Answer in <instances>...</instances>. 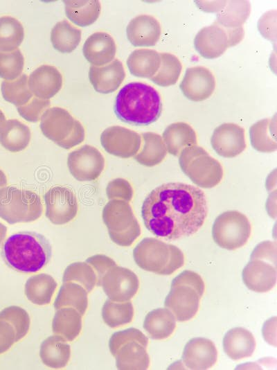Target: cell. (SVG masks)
<instances>
[{"instance_id": "1", "label": "cell", "mask_w": 277, "mask_h": 370, "mask_svg": "<svg viewBox=\"0 0 277 370\" xmlns=\"http://www.w3.org/2000/svg\"><path fill=\"white\" fill-rule=\"evenodd\" d=\"M208 214L204 193L181 182L163 184L144 200L141 216L145 227L157 237L176 240L192 236Z\"/></svg>"}, {"instance_id": "2", "label": "cell", "mask_w": 277, "mask_h": 370, "mask_svg": "<svg viewBox=\"0 0 277 370\" xmlns=\"http://www.w3.org/2000/svg\"><path fill=\"white\" fill-rule=\"evenodd\" d=\"M114 110L121 121L138 126L148 125L160 117L162 102L159 92L150 85L132 82L118 91Z\"/></svg>"}, {"instance_id": "3", "label": "cell", "mask_w": 277, "mask_h": 370, "mask_svg": "<svg viewBox=\"0 0 277 370\" xmlns=\"http://www.w3.org/2000/svg\"><path fill=\"white\" fill-rule=\"evenodd\" d=\"M1 255L10 268L24 274L35 273L48 263L52 247L44 236L34 231H20L6 239Z\"/></svg>"}, {"instance_id": "4", "label": "cell", "mask_w": 277, "mask_h": 370, "mask_svg": "<svg viewBox=\"0 0 277 370\" xmlns=\"http://www.w3.org/2000/svg\"><path fill=\"white\" fill-rule=\"evenodd\" d=\"M204 289V282L197 273L184 270L173 279L164 306L176 320L188 321L197 314Z\"/></svg>"}, {"instance_id": "5", "label": "cell", "mask_w": 277, "mask_h": 370, "mask_svg": "<svg viewBox=\"0 0 277 370\" xmlns=\"http://www.w3.org/2000/svg\"><path fill=\"white\" fill-rule=\"evenodd\" d=\"M133 256L139 267L160 275H170L184 263V254L178 247L152 238L143 239L134 248Z\"/></svg>"}, {"instance_id": "6", "label": "cell", "mask_w": 277, "mask_h": 370, "mask_svg": "<svg viewBox=\"0 0 277 370\" xmlns=\"http://www.w3.org/2000/svg\"><path fill=\"white\" fill-rule=\"evenodd\" d=\"M148 338L138 329L129 328L112 334L109 340L111 353L120 370H144L150 365Z\"/></svg>"}, {"instance_id": "7", "label": "cell", "mask_w": 277, "mask_h": 370, "mask_svg": "<svg viewBox=\"0 0 277 370\" xmlns=\"http://www.w3.org/2000/svg\"><path fill=\"white\" fill-rule=\"evenodd\" d=\"M42 211L41 198L35 192L15 186L0 190V217L9 224L35 221Z\"/></svg>"}, {"instance_id": "8", "label": "cell", "mask_w": 277, "mask_h": 370, "mask_svg": "<svg viewBox=\"0 0 277 370\" xmlns=\"http://www.w3.org/2000/svg\"><path fill=\"white\" fill-rule=\"evenodd\" d=\"M40 119V128L44 136L63 148H71L84 139L82 124L64 109L48 108Z\"/></svg>"}, {"instance_id": "9", "label": "cell", "mask_w": 277, "mask_h": 370, "mask_svg": "<svg viewBox=\"0 0 277 370\" xmlns=\"http://www.w3.org/2000/svg\"><path fill=\"white\" fill-rule=\"evenodd\" d=\"M102 220L110 238L120 246L131 245L141 234L138 222L127 202H108L102 211Z\"/></svg>"}, {"instance_id": "10", "label": "cell", "mask_w": 277, "mask_h": 370, "mask_svg": "<svg viewBox=\"0 0 277 370\" xmlns=\"http://www.w3.org/2000/svg\"><path fill=\"white\" fill-rule=\"evenodd\" d=\"M251 232L250 222L245 215L238 211H227L214 221L212 236L220 247L235 250L244 246Z\"/></svg>"}, {"instance_id": "11", "label": "cell", "mask_w": 277, "mask_h": 370, "mask_svg": "<svg viewBox=\"0 0 277 370\" xmlns=\"http://www.w3.org/2000/svg\"><path fill=\"white\" fill-rule=\"evenodd\" d=\"M244 37L242 26L227 28L217 21L202 28L195 35L194 46L204 58L214 59L238 44Z\"/></svg>"}, {"instance_id": "12", "label": "cell", "mask_w": 277, "mask_h": 370, "mask_svg": "<svg viewBox=\"0 0 277 370\" xmlns=\"http://www.w3.org/2000/svg\"><path fill=\"white\" fill-rule=\"evenodd\" d=\"M45 215L54 224H64L77 215L78 204L73 191L68 187L55 186L44 196Z\"/></svg>"}, {"instance_id": "13", "label": "cell", "mask_w": 277, "mask_h": 370, "mask_svg": "<svg viewBox=\"0 0 277 370\" xmlns=\"http://www.w3.org/2000/svg\"><path fill=\"white\" fill-rule=\"evenodd\" d=\"M101 286L109 299L125 302L130 301L137 293L139 280L132 270L116 265L105 273Z\"/></svg>"}, {"instance_id": "14", "label": "cell", "mask_w": 277, "mask_h": 370, "mask_svg": "<svg viewBox=\"0 0 277 370\" xmlns=\"http://www.w3.org/2000/svg\"><path fill=\"white\" fill-rule=\"evenodd\" d=\"M67 166L75 179L93 181L102 172L105 159L98 149L84 145L68 155Z\"/></svg>"}, {"instance_id": "15", "label": "cell", "mask_w": 277, "mask_h": 370, "mask_svg": "<svg viewBox=\"0 0 277 370\" xmlns=\"http://www.w3.org/2000/svg\"><path fill=\"white\" fill-rule=\"evenodd\" d=\"M100 142L107 152L127 158L134 155L139 150L141 139L134 131L120 126H111L102 132Z\"/></svg>"}, {"instance_id": "16", "label": "cell", "mask_w": 277, "mask_h": 370, "mask_svg": "<svg viewBox=\"0 0 277 370\" xmlns=\"http://www.w3.org/2000/svg\"><path fill=\"white\" fill-rule=\"evenodd\" d=\"M179 88L189 100L199 102L208 98L215 89V79L212 72L202 66L186 70Z\"/></svg>"}, {"instance_id": "17", "label": "cell", "mask_w": 277, "mask_h": 370, "mask_svg": "<svg viewBox=\"0 0 277 370\" xmlns=\"http://www.w3.org/2000/svg\"><path fill=\"white\" fill-rule=\"evenodd\" d=\"M211 143L220 156L234 157L247 147L244 130L235 123H223L214 130Z\"/></svg>"}, {"instance_id": "18", "label": "cell", "mask_w": 277, "mask_h": 370, "mask_svg": "<svg viewBox=\"0 0 277 370\" xmlns=\"http://www.w3.org/2000/svg\"><path fill=\"white\" fill-rule=\"evenodd\" d=\"M217 351L209 339L195 337L185 345L182 361L190 369L204 370L212 367L217 362Z\"/></svg>"}, {"instance_id": "19", "label": "cell", "mask_w": 277, "mask_h": 370, "mask_svg": "<svg viewBox=\"0 0 277 370\" xmlns=\"http://www.w3.org/2000/svg\"><path fill=\"white\" fill-rule=\"evenodd\" d=\"M242 277L249 290L256 292H268L276 285V265L261 259H251L244 267Z\"/></svg>"}, {"instance_id": "20", "label": "cell", "mask_w": 277, "mask_h": 370, "mask_svg": "<svg viewBox=\"0 0 277 370\" xmlns=\"http://www.w3.org/2000/svg\"><path fill=\"white\" fill-rule=\"evenodd\" d=\"M28 84L35 97L49 100L61 89L62 76L55 67L44 64L30 74Z\"/></svg>"}, {"instance_id": "21", "label": "cell", "mask_w": 277, "mask_h": 370, "mask_svg": "<svg viewBox=\"0 0 277 370\" xmlns=\"http://www.w3.org/2000/svg\"><path fill=\"white\" fill-rule=\"evenodd\" d=\"M127 37L134 46H153L160 39L161 28L159 21L148 15L132 19L126 28Z\"/></svg>"}, {"instance_id": "22", "label": "cell", "mask_w": 277, "mask_h": 370, "mask_svg": "<svg viewBox=\"0 0 277 370\" xmlns=\"http://www.w3.org/2000/svg\"><path fill=\"white\" fill-rule=\"evenodd\" d=\"M116 46L114 39L107 33L96 32L84 42L82 53L86 60L95 67L110 63L114 58Z\"/></svg>"}, {"instance_id": "23", "label": "cell", "mask_w": 277, "mask_h": 370, "mask_svg": "<svg viewBox=\"0 0 277 370\" xmlns=\"http://www.w3.org/2000/svg\"><path fill=\"white\" fill-rule=\"evenodd\" d=\"M125 77L123 64L117 59L103 67L91 66L89 71L91 84L97 92L101 94H109L116 91Z\"/></svg>"}, {"instance_id": "24", "label": "cell", "mask_w": 277, "mask_h": 370, "mask_svg": "<svg viewBox=\"0 0 277 370\" xmlns=\"http://www.w3.org/2000/svg\"><path fill=\"white\" fill-rule=\"evenodd\" d=\"M255 348L256 340L253 334L242 327L230 329L223 338L224 351L233 360L251 356Z\"/></svg>"}, {"instance_id": "25", "label": "cell", "mask_w": 277, "mask_h": 370, "mask_svg": "<svg viewBox=\"0 0 277 370\" xmlns=\"http://www.w3.org/2000/svg\"><path fill=\"white\" fill-rule=\"evenodd\" d=\"M39 356L43 364L50 368H64L69 361L71 347L63 337L51 335L42 342Z\"/></svg>"}, {"instance_id": "26", "label": "cell", "mask_w": 277, "mask_h": 370, "mask_svg": "<svg viewBox=\"0 0 277 370\" xmlns=\"http://www.w3.org/2000/svg\"><path fill=\"white\" fill-rule=\"evenodd\" d=\"M143 326L152 339L165 340L174 333L176 319L167 308H159L146 315Z\"/></svg>"}, {"instance_id": "27", "label": "cell", "mask_w": 277, "mask_h": 370, "mask_svg": "<svg viewBox=\"0 0 277 370\" xmlns=\"http://www.w3.org/2000/svg\"><path fill=\"white\" fill-rule=\"evenodd\" d=\"M160 63V53L148 49L134 50L127 60V66L131 74L150 79L157 73Z\"/></svg>"}, {"instance_id": "28", "label": "cell", "mask_w": 277, "mask_h": 370, "mask_svg": "<svg viewBox=\"0 0 277 370\" xmlns=\"http://www.w3.org/2000/svg\"><path fill=\"white\" fill-rule=\"evenodd\" d=\"M30 136L29 127L16 119L8 120L0 126V143L12 152L24 150L30 142Z\"/></svg>"}, {"instance_id": "29", "label": "cell", "mask_w": 277, "mask_h": 370, "mask_svg": "<svg viewBox=\"0 0 277 370\" xmlns=\"http://www.w3.org/2000/svg\"><path fill=\"white\" fill-rule=\"evenodd\" d=\"M81 329L82 315L77 310L71 307L56 310L52 321V331L55 334L72 342L79 335Z\"/></svg>"}, {"instance_id": "30", "label": "cell", "mask_w": 277, "mask_h": 370, "mask_svg": "<svg viewBox=\"0 0 277 370\" xmlns=\"http://www.w3.org/2000/svg\"><path fill=\"white\" fill-rule=\"evenodd\" d=\"M57 283L49 274L42 273L34 275L25 284V294L34 304L44 306L51 303Z\"/></svg>"}, {"instance_id": "31", "label": "cell", "mask_w": 277, "mask_h": 370, "mask_svg": "<svg viewBox=\"0 0 277 370\" xmlns=\"http://www.w3.org/2000/svg\"><path fill=\"white\" fill-rule=\"evenodd\" d=\"M168 152L178 156L186 148L197 144L195 132L186 123H175L168 126L163 133Z\"/></svg>"}, {"instance_id": "32", "label": "cell", "mask_w": 277, "mask_h": 370, "mask_svg": "<svg viewBox=\"0 0 277 370\" xmlns=\"http://www.w3.org/2000/svg\"><path fill=\"white\" fill-rule=\"evenodd\" d=\"M63 2L66 17L78 26H90L100 13V3L97 0H65Z\"/></svg>"}, {"instance_id": "33", "label": "cell", "mask_w": 277, "mask_h": 370, "mask_svg": "<svg viewBox=\"0 0 277 370\" xmlns=\"http://www.w3.org/2000/svg\"><path fill=\"white\" fill-rule=\"evenodd\" d=\"M87 306L88 297L86 290L75 282H64L55 299V309L71 307L77 310L82 316Z\"/></svg>"}, {"instance_id": "34", "label": "cell", "mask_w": 277, "mask_h": 370, "mask_svg": "<svg viewBox=\"0 0 277 370\" xmlns=\"http://www.w3.org/2000/svg\"><path fill=\"white\" fill-rule=\"evenodd\" d=\"M81 40V30L66 20L57 22L51 30V41L55 49L63 53L72 52Z\"/></svg>"}, {"instance_id": "35", "label": "cell", "mask_w": 277, "mask_h": 370, "mask_svg": "<svg viewBox=\"0 0 277 370\" xmlns=\"http://www.w3.org/2000/svg\"><path fill=\"white\" fill-rule=\"evenodd\" d=\"M24 38L22 24L10 16L0 17V51L11 52L20 46Z\"/></svg>"}, {"instance_id": "36", "label": "cell", "mask_w": 277, "mask_h": 370, "mask_svg": "<svg viewBox=\"0 0 277 370\" xmlns=\"http://www.w3.org/2000/svg\"><path fill=\"white\" fill-rule=\"evenodd\" d=\"M271 119H262L253 124L249 129L251 143L253 148L262 152L276 150L275 128Z\"/></svg>"}, {"instance_id": "37", "label": "cell", "mask_w": 277, "mask_h": 370, "mask_svg": "<svg viewBox=\"0 0 277 370\" xmlns=\"http://www.w3.org/2000/svg\"><path fill=\"white\" fill-rule=\"evenodd\" d=\"M134 317V307L129 301L116 302L106 300L102 308L104 322L111 328H117L130 323Z\"/></svg>"}, {"instance_id": "38", "label": "cell", "mask_w": 277, "mask_h": 370, "mask_svg": "<svg viewBox=\"0 0 277 370\" xmlns=\"http://www.w3.org/2000/svg\"><path fill=\"white\" fill-rule=\"evenodd\" d=\"M142 135L143 147L141 152L135 157V159L148 166L159 164L166 155V148L161 136L153 132H145Z\"/></svg>"}, {"instance_id": "39", "label": "cell", "mask_w": 277, "mask_h": 370, "mask_svg": "<svg viewBox=\"0 0 277 370\" xmlns=\"http://www.w3.org/2000/svg\"><path fill=\"white\" fill-rule=\"evenodd\" d=\"M161 63L157 73L150 80L157 85H175L181 74L182 65L177 57L169 53H160Z\"/></svg>"}, {"instance_id": "40", "label": "cell", "mask_w": 277, "mask_h": 370, "mask_svg": "<svg viewBox=\"0 0 277 370\" xmlns=\"http://www.w3.org/2000/svg\"><path fill=\"white\" fill-rule=\"evenodd\" d=\"M1 89L3 98L17 107L24 105L33 98L26 74H22L13 80L3 81Z\"/></svg>"}, {"instance_id": "41", "label": "cell", "mask_w": 277, "mask_h": 370, "mask_svg": "<svg viewBox=\"0 0 277 370\" xmlns=\"http://www.w3.org/2000/svg\"><path fill=\"white\" fill-rule=\"evenodd\" d=\"M62 281L75 282L82 285L87 293H89L96 285L97 276L89 264L86 262H76L66 267L63 274Z\"/></svg>"}, {"instance_id": "42", "label": "cell", "mask_w": 277, "mask_h": 370, "mask_svg": "<svg viewBox=\"0 0 277 370\" xmlns=\"http://www.w3.org/2000/svg\"><path fill=\"white\" fill-rule=\"evenodd\" d=\"M24 66V58L19 49L11 52L0 51V77L13 80L20 76Z\"/></svg>"}, {"instance_id": "43", "label": "cell", "mask_w": 277, "mask_h": 370, "mask_svg": "<svg viewBox=\"0 0 277 370\" xmlns=\"http://www.w3.org/2000/svg\"><path fill=\"white\" fill-rule=\"evenodd\" d=\"M0 316L8 320L15 326L18 341L28 333L30 319L24 308L17 306L6 307L0 312Z\"/></svg>"}, {"instance_id": "44", "label": "cell", "mask_w": 277, "mask_h": 370, "mask_svg": "<svg viewBox=\"0 0 277 370\" xmlns=\"http://www.w3.org/2000/svg\"><path fill=\"white\" fill-rule=\"evenodd\" d=\"M51 105L49 100H43L33 97L31 100L22 106L17 107L19 114L26 121L37 122Z\"/></svg>"}, {"instance_id": "45", "label": "cell", "mask_w": 277, "mask_h": 370, "mask_svg": "<svg viewBox=\"0 0 277 370\" xmlns=\"http://www.w3.org/2000/svg\"><path fill=\"white\" fill-rule=\"evenodd\" d=\"M18 342L15 326L0 316V354L5 353Z\"/></svg>"}, {"instance_id": "46", "label": "cell", "mask_w": 277, "mask_h": 370, "mask_svg": "<svg viewBox=\"0 0 277 370\" xmlns=\"http://www.w3.org/2000/svg\"><path fill=\"white\" fill-rule=\"evenodd\" d=\"M86 263L89 264L97 276V286H101L102 279L105 273L113 266L116 265V263L111 258L102 255L96 254L92 256L86 260Z\"/></svg>"}, {"instance_id": "47", "label": "cell", "mask_w": 277, "mask_h": 370, "mask_svg": "<svg viewBox=\"0 0 277 370\" xmlns=\"http://www.w3.org/2000/svg\"><path fill=\"white\" fill-rule=\"evenodd\" d=\"M267 259L270 262L276 259V243L269 241L262 242L253 250L251 259Z\"/></svg>"}, {"instance_id": "48", "label": "cell", "mask_w": 277, "mask_h": 370, "mask_svg": "<svg viewBox=\"0 0 277 370\" xmlns=\"http://www.w3.org/2000/svg\"><path fill=\"white\" fill-rule=\"evenodd\" d=\"M276 317H272L265 322L262 327V335L265 341L276 346Z\"/></svg>"}, {"instance_id": "49", "label": "cell", "mask_w": 277, "mask_h": 370, "mask_svg": "<svg viewBox=\"0 0 277 370\" xmlns=\"http://www.w3.org/2000/svg\"><path fill=\"white\" fill-rule=\"evenodd\" d=\"M6 227L0 222V246L6 237Z\"/></svg>"}, {"instance_id": "50", "label": "cell", "mask_w": 277, "mask_h": 370, "mask_svg": "<svg viewBox=\"0 0 277 370\" xmlns=\"http://www.w3.org/2000/svg\"><path fill=\"white\" fill-rule=\"evenodd\" d=\"M4 121H5V116L3 112L0 110V126L3 123Z\"/></svg>"}]
</instances>
